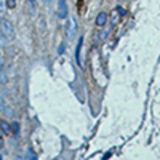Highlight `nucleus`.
Here are the masks:
<instances>
[{
	"mask_svg": "<svg viewBox=\"0 0 160 160\" xmlns=\"http://www.w3.org/2000/svg\"><path fill=\"white\" fill-rule=\"evenodd\" d=\"M0 29H2V34L6 40H13L15 39V29H13V24L8 19H2L0 21Z\"/></svg>",
	"mask_w": 160,
	"mask_h": 160,
	"instance_id": "f257e3e1",
	"label": "nucleus"
},
{
	"mask_svg": "<svg viewBox=\"0 0 160 160\" xmlns=\"http://www.w3.org/2000/svg\"><path fill=\"white\" fill-rule=\"evenodd\" d=\"M58 16L62 18V19L67 16V5H66L64 0H59L58 2Z\"/></svg>",
	"mask_w": 160,
	"mask_h": 160,
	"instance_id": "f03ea898",
	"label": "nucleus"
},
{
	"mask_svg": "<svg viewBox=\"0 0 160 160\" xmlns=\"http://www.w3.org/2000/svg\"><path fill=\"white\" fill-rule=\"evenodd\" d=\"M67 32H69V37H74V35H75V32H77V23H75V19H74V18L69 19Z\"/></svg>",
	"mask_w": 160,
	"mask_h": 160,
	"instance_id": "7ed1b4c3",
	"label": "nucleus"
},
{
	"mask_svg": "<svg viewBox=\"0 0 160 160\" xmlns=\"http://www.w3.org/2000/svg\"><path fill=\"white\" fill-rule=\"evenodd\" d=\"M82 43H83V39L80 37L79 40V45H77V50H75V58H77V62H79V66L82 67V58H80V50H82Z\"/></svg>",
	"mask_w": 160,
	"mask_h": 160,
	"instance_id": "20e7f679",
	"label": "nucleus"
},
{
	"mask_svg": "<svg viewBox=\"0 0 160 160\" xmlns=\"http://www.w3.org/2000/svg\"><path fill=\"white\" fill-rule=\"evenodd\" d=\"M106 21H107V15H106V13H99L98 18H96V24L104 26V24H106Z\"/></svg>",
	"mask_w": 160,
	"mask_h": 160,
	"instance_id": "39448f33",
	"label": "nucleus"
},
{
	"mask_svg": "<svg viewBox=\"0 0 160 160\" xmlns=\"http://www.w3.org/2000/svg\"><path fill=\"white\" fill-rule=\"evenodd\" d=\"M0 128L3 130V133H5V135H8V133H10V130H11V128H10V125H8V122H5V120L0 122Z\"/></svg>",
	"mask_w": 160,
	"mask_h": 160,
	"instance_id": "423d86ee",
	"label": "nucleus"
},
{
	"mask_svg": "<svg viewBox=\"0 0 160 160\" xmlns=\"http://www.w3.org/2000/svg\"><path fill=\"white\" fill-rule=\"evenodd\" d=\"M13 131H15V135H16V136L19 135V125H18L16 122H13Z\"/></svg>",
	"mask_w": 160,
	"mask_h": 160,
	"instance_id": "0eeeda50",
	"label": "nucleus"
},
{
	"mask_svg": "<svg viewBox=\"0 0 160 160\" xmlns=\"http://www.w3.org/2000/svg\"><path fill=\"white\" fill-rule=\"evenodd\" d=\"M15 5H16L15 0H8V6H10V8H15Z\"/></svg>",
	"mask_w": 160,
	"mask_h": 160,
	"instance_id": "6e6552de",
	"label": "nucleus"
},
{
	"mask_svg": "<svg viewBox=\"0 0 160 160\" xmlns=\"http://www.w3.org/2000/svg\"><path fill=\"white\" fill-rule=\"evenodd\" d=\"M5 10V0H0V11Z\"/></svg>",
	"mask_w": 160,
	"mask_h": 160,
	"instance_id": "1a4fd4ad",
	"label": "nucleus"
},
{
	"mask_svg": "<svg viewBox=\"0 0 160 160\" xmlns=\"http://www.w3.org/2000/svg\"><path fill=\"white\" fill-rule=\"evenodd\" d=\"M5 109V104H3V99L0 98V110H3Z\"/></svg>",
	"mask_w": 160,
	"mask_h": 160,
	"instance_id": "9d476101",
	"label": "nucleus"
},
{
	"mask_svg": "<svg viewBox=\"0 0 160 160\" xmlns=\"http://www.w3.org/2000/svg\"><path fill=\"white\" fill-rule=\"evenodd\" d=\"M2 67H3V61H2V58H0V72H2Z\"/></svg>",
	"mask_w": 160,
	"mask_h": 160,
	"instance_id": "9b49d317",
	"label": "nucleus"
},
{
	"mask_svg": "<svg viewBox=\"0 0 160 160\" xmlns=\"http://www.w3.org/2000/svg\"><path fill=\"white\" fill-rule=\"evenodd\" d=\"M3 135H5V133H3V130H2V128H0V138H2Z\"/></svg>",
	"mask_w": 160,
	"mask_h": 160,
	"instance_id": "f8f14e48",
	"label": "nucleus"
},
{
	"mask_svg": "<svg viewBox=\"0 0 160 160\" xmlns=\"http://www.w3.org/2000/svg\"><path fill=\"white\" fill-rule=\"evenodd\" d=\"M43 2H45L47 5H50V3H51V0H43Z\"/></svg>",
	"mask_w": 160,
	"mask_h": 160,
	"instance_id": "ddd939ff",
	"label": "nucleus"
},
{
	"mask_svg": "<svg viewBox=\"0 0 160 160\" xmlns=\"http://www.w3.org/2000/svg\"><path fill=\"white\" fill-rule=\"evenodd\" d=\"M2 146H3V141H2V138H0V147H2Z\"/></svg>",
	"mask_w": 160,
	"mask_h": 160,
	"instance_id": "4468645a",
	"label": "nucleus"
}]
</instances>
